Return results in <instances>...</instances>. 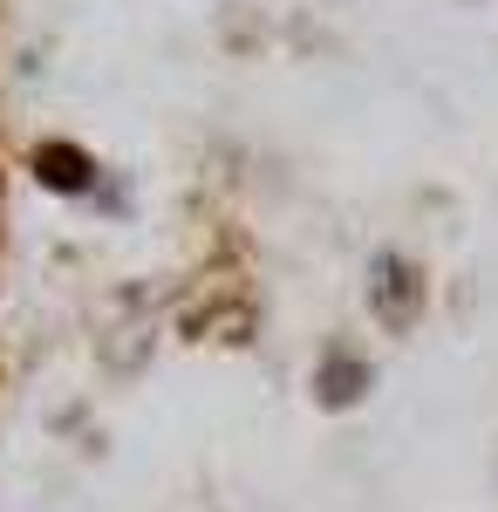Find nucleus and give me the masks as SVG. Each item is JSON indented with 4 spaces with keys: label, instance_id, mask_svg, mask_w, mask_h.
Segmentation results:
<instances>
[{
    "label": "nucleus",
    "instance_id": "1",
    "mask_svg": "<svg viewBox=\"0 0 498 512\" xmlns=\"http://www.w3.org/2000/svg\"><path fill=\"white\" fill-rule=\"evenodd\" d=\"M423 274H417V260H403V253H376L369 260V308H376V321L383 328H417V315H423Z\"/></svg>",
    "mask_w": 498,
    "mask_h": 512
},
{
    "label": "nucleus",
    "instance_id": "3",
    "mask_svg": "<svg viewBox=\"0 0 498 512\" xmlns=\"http://www.w3.org/2000/svg\"><path fill=\"white\" fill-rule=\"evenodd\" d=\"M35 178L48 185V192H62V198H82L89 185H96V158H89L82 144H41Z\"/></svg>",
    "mask_w": 498,
    "mask_h": 512
},
{
    "label": "nucleus",
    "instance_id": "2",
    "mask_svg": "<svg viewBox=\"0 0 498 512\" xmlns=\"http://www.w3.org/2000/svg\"><path fill=\"white\" fill-rule=\"evenodd\" d=\"M376 383V369L362 362L355 349H328L321 355V369H314V396H321V410H355L362 396Z\"/></svg>",
    "mask_w": 498,
    "mask_h": 512
}]
</instances>
